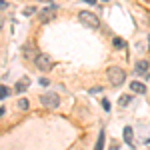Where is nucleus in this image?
<instances>
[{"label":"nucleus","instance_id":"obj_18","mask_svg":"<svg viewBox=\"0 0 150 150\" xmlns=\"http://www.w3.org/2000/svg\"><path fill=\"white\" fill-rule=\"evenodd\" d=\"M0 8H8V2L6 0H0Z\"/></svg>","mask_w":150,"mask_h":150},{"label":"nucleus","instance_id":"obj_6","mask_svg":"<svg viewBox=\"0 0 150 150\" xmlns=\"http://www.w3.org/2000/svg\"><path fill=\"white\" fill-rule=\"evenodd\" d=\"M130 90H132L134 94H144V92H146V84L134 80V82H130Z\"/></svg>","mask_w":150,"mask_h":150},{"label":"nucleus","instance_id":"obj_16","mask_svg":"<svg viewBox=\"0 0 150 150\" xmlns=\"http://www.w3.org/2000/svg\"><path fill=\"white\" fill-rule=\"evenodd\" d=\"M34 12H36V8H34V6H28V8L24 10V14H26V16H30V14H34Z\"/></svg>","mask_w":150,"mask_h":150},{"label":"nucleus","instance_id":"obj_8","mask_svg":"<svg viewBox=\"0 0 150 150\" xmlns=\"http://www.w3.org/2000/svg\"><path fill=\"white\" fill-rule=\"evenodd\" d=\"M28 86H30V80H28V78L18 80V84H16V92H24V90H28Z\"/></svg>","mask_w":150,"mask_h":150},{"label":"nucleus","instance_id":"obj_9","mask_svg":"<svg viewBox=\"0 0 150 150\" xmlns=\"http://www.w3.org/2000/svg\"><path fill=\"white\" fill-rule=\"evenodd\" d=\"M104 138H106V134H104V130H100V132H98V140H96L94 150H102L104 148Z\"/></svg>","mask_w":150,"mask_h":150},{"label":"nucleus","instance_id":"obj_14","mask_svg":"<svg viewBox=\"0 0 150 150\" xmlns=\"http://www.w3.org/2000/svg\"><path fill=\"white\" fill-rule=\"evenodd\" d=\"M112 42H114V46H116V48H124V46H126V42H124L122 38H114Z\"/></svg>","mask_w":150,"mask_h":150},{"label":"nucleus","instance_id":"obj_11","mask_svg":"<svg viewBox=\"0 0 150 150\" xmlns=\"http://www.w3.org/2000/svg\"><path fill=\"white\" fill-rule=\"evenodd\" d=\"M148 60H138V62H136V72H146V70H148Z\"/></svg>","mask_w":150,"mask_h":150},{"label":"nucleus","instance_id":"obj_2","mask_svg":"<svg viewBox=\"0 0 150 150\" xmlns=\"http://www.w3.org/2000/svg\"><path fill=\"white\" fill-rule=\"evenodd\" d=\"M34 62H36V66H38V70H42V72H48V70H52V66H54L52 58L48 56V54H44V52H38Z\"/></svg>","mask_w":150,"mask_h":150},{"label":"nucleus","instance_id":"obj_3","mask_svg":"<svg viewBox=\"0 0 150 150\" xmlns=\"http://www.w3.org/2000/svg\"><path fill=\"white\" fill-rule=\"evenodd\" d=\"M78 18H80V22L84 24V26H88V28H98V26H100V20L96 18V14H92V12L82 10L80 14H78Z\"/></svg>","mask_w":150,"mask_h":150},{"label":"nucleus","instance_id":"obj_19","mask_svg":"<svg viewBox=\"0 0 150 150\" xmlns=\"http://www.w3.org/2000/svg\"><path fill=\"white\" fill-rule=\"evenodd\" d=\"M40 84H42V86H48V84H50V80H48V78H42V80H40Z\"/></svg>","mask_w":150,"mask_h":150},{"label":"nucleus","instance_id":"obj_10","mask_svg":"<svg viewBox=\"0 0 150 150\" xmlns=\"http://www.w3.org/2000/svg\"><path fill=\"white\" fill-rule=\"evenodd\" d=\"M22 50H24V56H26V58H30L32 54H34V44H32V42H26Z\"/></svg>","mask_w":150,"mask_h":150},{"label":"nucleus","instance_id":"obj_7","mask_svg":"<svg viewBox=\"0 0 150 150\" xmlns=\"http://www.w3.org/2000/svg\"><path fill=\"white\" fill-rule=\"evenodd\" d=\"M124 140H126V144H130L134 148V130H132V126L124 128Z\"/></svg>","mask_w":150,"mask_h":150},{"label":"nucleus","instance_id":"obj_1","mask_svg":"<svg viewBox=\"0 0 150 150\" xmlns=\"http://www.w3.org/2000/svg\"><path fill=\"white\" fill-rule=\"evenodd\" d=\"M108 80L112 82L114 86H120V84H124V80H126V72L120 68V66H110L108 68Z\"/></svg>","mask_w":150,"mask_h":150},{"label":"nucleus","instance_id":"obj_20","mask_svg":"<svg viewBox=\"0 0 150 150\" xmlns=\"http://www.w3.org/2000/svg\"><path fill=\"white\" fill-rule=\"evenodd\" d=\"M4 26V18H2V14H0V28Z\"/></svg>","mask_w":150,"mask_h":150},{"label":"nucleus","instance_id":"obj_12","mask_svg":"<svg viewBox=\"0 0 150 150\" xmlns=\"http://www.w3.org/2000/svg\"><path fill=\"white\" fill-rule=\"evenodd\" d=\"M130 100H132V96H130V94H122V96H120V106H128Z\"/></svg>","mask_w":150,"mask_h":150},{"label":"nucleus","instance_id":"obj_21","mask_svg":"<svg viewBox=\"0 0 150 150\" xmlns=\"http://www.w3.org/2000/svg\"><path fill=\"white\" fill-rule=\"evenodd\" d=\"M2 114H4V108H0V116H2Z\"/></svg>","mask_w":150,"mask_h":150},{"label":"nucleus","instance_id":"obj_15","mask_svg":"<svg viewBox=\"0 0 150 150\" xmlns=\"http://www.w3.org/2000/svg\"><path fill=\"white\" fill-rule=\"evenodd\" d=\"M18 108H20V110H26V108H28V100H26V98H20V100H18Z\"/></svg>","mask_w":150,"mask_h":150},{"label":"nucleus","instance_id":"obj_4","mask_svg":"<svg viewBox=\"0 0 150 150\" xmlns=\"http://www.w3.org/2000/svg\"><path fill=\"white\" fill-rule=\"evenodd\" d=\"M56 10H58L56 4H48V6H44L42 10L38 12L40 22H48V20H52V18H54V14H56Z\"/></svg>","mask_w":150,"mask_h":150},{"label":"nucleus","instance_id":"obj_5","mask_svg":"<svg viewBox=\"0 0 150 150\" xmlns=\"http://www.w3.org/2000/svg\"><path fill=\"white\" fill-rule=\"evenodd\" d=\"M40 104L42 106H48V108H56L58 104H60V98H58V94L54 92H46L40 96Z\"/></svg>","mask_w":150,"mask_h":150},{"label":"nucleus","instance_id":"obj_13","mask_svg":"<svg viewBox=\"0 0 150 150\" xmlns=\"http://www.w3.org/2000/svg\"><path fill=\"white\" fill-rule=\"evenodd\" d=\"M8 94H10V88L8 86H0V100L8 98Z\"/></svg>","mask_w":150,"mask_h":150},{"label":"nucleus","instance_id":"obj_17","mask_svg":"<svg viewBox=\"0 0 150 150\" xmlns=\"http://www.w3.org/2000/svg\"><path fill=\"white\" fill-rule=\"evenodd\" d=\"M102 106H104V110H110V102L106 98H102Z\"/></svg>","mask_w":150,"mask_h":150}]
</instances>
